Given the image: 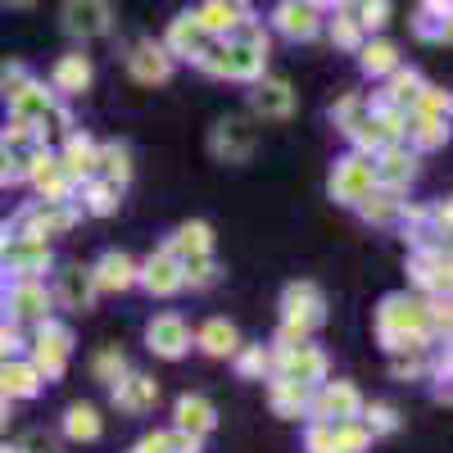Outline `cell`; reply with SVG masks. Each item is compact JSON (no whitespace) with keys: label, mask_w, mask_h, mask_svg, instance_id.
<instances>
[{"label":"cell","mask_w":453,"mask_h":453,"mask_svg":"<svg viewBox=\"0 0 453 453\" xmlns=\"http://www.w3.org/2000/svg\"><path fill=\"white\" fill-rule=\"evenodd\" d=\"M209 73H218V78H258L263 73V50L245 46V42H232L226 50H218V59H200Z\"/></svg>","instance_id":"obj_9"},{"label":"cell","mask_w":453,"mask_h":453,"mask_svg":"<svg viewBox=\"0 0 453 453\" xmlns=\"http://www.w3.org/2000/svg\"><path fill=\"white\" fill-rule=\"evenodd\" d=\"M87 82H91V59L87 55H64L55 64V91L78 96V91H87Z\"/></svg>","instance_id":"obj_28"},{"label":"cell","mask_w":453,"mask_h":453,"mask_svg":"<svg viewBox=\"0 0 453 453\" xmlns=\"http://www.w3.org/2000/svg\"><path fill=\"white\" fill-rule=\"evenodd\" d=\"M10 313H14V318H42V322H46V313H50L46 286H42V281H19V286L10 290Z\"/></svg>","instance_id":"obj_24"},{"label":"cell","mask_w":453,"mask_h":453,"mask_svg":"<svg viewBox=\"0 0 453 453\" xmlns=\"http://www.w3.org/2000/svg\"><path fill=\"white\" fill-rule=\"evenodd\" d=\"M218 5H226V10H232V14H236L241 5H250V0H218Z\"/></svg>","instance_id":"obj_50"},{"label":"cell","mask_w":453,"mask_h":453,"mask_svg":"<svg viewBox=\"0 0 453 453\" xmlns=\"http://www.w3.org/2000/svg\"><path fill=\"white\" fill-rule=\"evenodd\" d=\"M136 453H168V431H155L136 444Z\"/></svg>","instance_id":"obj_48"},{"label":"cell","mask_w":453,"mask_h":453,"mask_svg":"<svg viewBox=\"0 0 453 453\" xmlns=\"http://www.w3.org/2000/svg\"><path fill=\"white\" fill-rule=\"evenodd\" d=\"M395 376H422V358H403V354H395Z\"/></svg>","instance_id":"obj_49"},{"label":"cell","mask_w":453,"mask_h":453,"mask_svg":"<svg viewBox=\"0 0 453 453\" xmlns=\"http://www.w3.org/2000/svg\"><path fill=\"white\" fill-rule=\"evenodd\" d=\"M10 109H14V119H19V123H46L50 113H55V96L27 78V82L10 96Z\"/></svg>","instance_id":"obj_17"},{"label":"cell","mask_w":453,"mask_h":453,"mask_svg":"<svg viewBox=\"0 0 453 453\" xmlns=\"http://www.w3.org/2000/svg\"><path fill=\"white\" fill-rule=\"evenodd\" d=\"M273 19H277V32L295 36V42H309V36L318 32V10H309L304 0H281Z\"/></svg>","instance_id":"obj_22"},{"label":"cell","mask_w":453,"mask_h":453,"mask_svg":"<svg viewBox=\"0 0 453 453\" xmlns=\"http://www.w3.org/2000/svg\"><path fill=\"white\" fill-rule=\"evenodd\" d=\"M10 263V268L23 277V281H32L36 273H46V263H50V250H46V241H32V236H19V241H10L5 245V254H0Z\"/></svg>","instance_id":"obj_15"},{"label":"cell","mask_w":453,"mask_h":453,"mask_svg":"<svg viewBox=\"0 0 453 453\" xmlns=\"http://www.w3.org/2000/svg\"><path fill=\"white\" fill-rule=\"evenodd\" d=\"M59 168L68 173V181H78V177H91V173H96V145H91L87 136H68Z\"/></svg>","instance_id":"obj_30"},{"label":"cell","mask_w":453,"mask_h":453,"mask_svg":"<svg viewBox=\"0 0 453 453\" xmlns=\"http://www.w3.org/2000/svg\"><path fill=\"white\" fill-rule=\"evenodd\" d=\"M395 68H399V50L390 42H372L363 50V73L367 78H381V73H395Z\"/></svg>","instance_id":"obj_36"},{"label":"cell","mask_w":453,"mask_h":453,"mask_svg":"<svg viewBox=\"0 0 453 453\" xmlns=\"http://www.w3.org/2000/svg\"><path fill=\"white\" fill-rule=\"evenodd\" d=\"M309 412L318 422H358V412H363V395L349 386V381H322L318 395L309 399Z\"/></svg>","instance_id":"obj_3"},{"label":"cell","mask_w":453,"mask_h":453,"mask_svg":"<svg viewBox=\"0 0 453 453\" xmlns=\"http://www.w3.org/2000/svg\"><path fill=\"white\" fill-rule=\"evenodd\" d=\"M372 173H376V186H390V191H399V186L418 173V155H408V150H399V145H386L381 159L372 164Z\"/></svg>","instance_id":"obj_18"},{"label":"cell","mask_w":453,"mask_h":453,"mask_svg":"<svg viewBox=\"0 0 453 453\" xmlns=\"http://www.w3.org/2000/svg\"><path fill=\"white\" fill-rule=\"evenodd\" d=\"M91 372H96V381H119V376H127V358H123V349H100L96 354V363H91Z\"/></svg>","instance_id":"obj_40"},{"label":"cell","mask_w":453,"mask_h":453,"mask_svg":"<svg viewBox=\"0 0 453 453\" xmlns=\"http://www.w3.org/2000/svg\"><path fill=\"white\" fill-rule=\"evenodd\" d=\"M376 191V173H372V159L363 155H349V159H340L335 173H331V196L340 204H358L363 196Z\"/></svg>","instance_id":"obj_5"},{"label":"cell","mask_w":453,"mask_h":453,"mask_svg":"<svg viewBox=\"0 0 453 453\" xmlns=\"http://www.w3.org/2000/svg\"><path fill=\"white\" fill-rule=\"evenodd\" d=\"M386 14H390L386 0H363V14H358L354 23H358V27H381V23H386Z\"/></svg>","instance_id":"obj_45"},{"label":"cell","mask_w":453,"mask_h":453,"mask_svg":"<svg viewBox=\"0 0 453 453\" xmlns=\"http://www.w3.org/2000/svg\"><path fill=\"white\" fill-rule=\"evenodd\" d=\"M5 5H32V0H5Z\"/></svg>","instance_id":"obj_52"},{"label":"cell","mask_w":453,"mask_h":453,"mask_svg":"<svg viewBox=\"0 0 453 453\" xmlns=\"http://www.w3.org/2000/svg\"><path fill=\"white\" fill-rule=\"evenodd\" d=\"M127 68H132L136 82H164L173 73V55L164 46H155V42H136L132 55H127Z\"/></svg>","instance_id":"obj_14"},{"label":"cell","mask_w":453,"mask_h":453,"mask_svg":"<svg viewBox=\"0 0 453 453\" xmlns=\"http://www.w3.org/2000/svg\"><path fill=\"white\" fill-rule=\"evenodd\" d=\"M173 418H177V431L196 435V440L218 426V412H213V403H209L204 395H181L177 408H173Z\"/></svg>","instance_id":"obj_16"},{"label":"cell","mask_w":453,"mask_h":453,"mask_svg":"<svg viewBox=\"0 0 453 453\" xmlns=\"http://www.w3.org/2000/svg\"><path fill=\"white\" fill-rule=\"evenodd\" d=\"M309 453H331V426L326 422H318L309 431Z\"/></svg>","instance_id":"obj_47"},{"label":"cell","mask_w":453,"mask_h":453,"mask_svg":"<svg viewBox=\"0 0 453 453\" xmlns=\"http://www.w3.org/2000/svg\"><path fill=\"white\" fill-rule=\"evenodd\" d=\"M73 209H64V200H46V204H36L19 218V236H32V241H42L46 232H68L73 226Z\"/></svg>","instance_id":"obj_11"},{"label":"cell","mask_w":453,"mask_h":453,"mask_svg":"<svg viewBox=\"0 0 453 453\" xmlns=\"http://www.w3.org/2000/svg\"><path fill=\"white\" fill-rule=\"evenodd\" d=\"M113 209H119V186H113V181H96V186H87V213L104 218V213H113Z\"/></svg>","instance_id":"obj_39"},{"label":"cell","mask_w":453,"mask_h":453,"mask_svg":"<svg viewBox=\"0 0 453 453\" xmlns=\"http://www.w3.org/2000/svg\"><path fill=\"white\" fill-rule=\"evenodd\" d=\"M363 426H367V435H390V431L399 426V412H395L390 403H372V408H367V422H363Z\"/></svg>","instance_id":"obj_41"},{"label":"cell","mask_w":453,"mask_h":453,"mask_svg":"<svg viewBox=\"0 0 453 453\" xmlns=\"http://www.w3.org/2000/svg\"><path fill=\"white\" fill-rule=\"evenodd\" d=\"M376 326H381V340H395V335H426L431 318H426L422 299L390 295L386 304H381V313H376Z\"/></svg>","instance_id":"obj_2"},{"label":"cell","mask_w":453,"mask_h":453,"mask_svg":"<svg viewBox=\"0 0 453 453\" xmlns=\"http://www.w3.org/2000/svg\"><path fill=\"white\" fill-rule=\"evenodd\" d=\"M145 345H150V354H159V358H181L186 349H191V326H186L177 313H159L155 322L145 326Z\"/></svg>","instance_id":"obj_8"},{"label":"cell","mask_w":453,"mask_h":453,"mask_svg":"<svg viewBox=\"0 0 453 453\" xmlns=\"http://www.w3.org/2000/svg\"><path fill=\"white\" fill-rule=\"evenodd\" d=\"M96 168L104 173V181L123 186V181L132 177V150H127V145H100V150H96Z\"/></svg>","instance_id":"obj_33"},{"label":"cell","mask_w":453,"mask_h":453,"mask_svg":"<svg viewBox=\"0 0 453 453\" xmlns=\"http://www.w3.org/2000/svg\"><path fill=\"white\" fill-rule=\"evenodd\" d=\"M64 435H68V440H82V444L100 440V412H96L91 403H73V408L64 412Z\"/></svg>","instance_id":"obj_32"},{"label":"cell","mask_w":453,"mask_h":453,"mask_svg":"<svg viewBox=\"0 0 453 453\" xmlns=\"http://www.w3.org/2000/svg\"><path fill=\"white\" fill-rule=\"evenodd\" d=\"M36 390H42V376H36L32 363H5V367H0V395L32 399Z\"/></svg>","instance_id":"obj_26"},{"label":"cell","mask_w":453,"mask_h":453,"mask_svg":"<svg viewBox=\"0 0 453 453\" xmlns=\"http://www.w3.org/2000/svg\"><path fill=\"white\" fill-rule=\"evenodd\" d=\"M412 277H418L422 286H431V290H444L449 286V258H444V250L440 245L418 250V258H412Z\"/></svg>","instance_id":"obj_27"},{"label":"cell","mask_w":453,"mask_h":453,"mask_svg":"<svg viewBox=\"0 0 453 453\" xmlns=\"http://www.w3.org/2000/svg\"><path fill=\"white\" fill-rule=\"evenodd\" d=\"M168 55H191V59H200V50H204V32L191 23V14H181V19H173V27H168V46H164Z\"/></svg>","instance_id":"obj_29"},{"label":"cell","mask_w":453,"mask_h":453,"mask_svg":"<svg viewBox=\"0 0 453 453\" xmlns=\"http://www.w3.org/2000/svg\"><path fill=\"white\" fill-rule=\"evenodd\" d=\"M55 295H59V304H64V309L87 313V309H91V299H96V281H91V273H82V268H64L59 281H55Z\"/></svg>","instance_id":"obj_19"},{"label":"cell","mask_w":453,"mask_h":453,"mask_svg":"<svg viewBox=\"0 0 453 453\" xmlns=\"http://www.w3.org/2000/svg\"><path fill=\"white\" fill-rule=\"evenodd\" d=\"M209 250H213V232H209L204 222H186V226H177L173 241L164 245V254H168V258H177V263L200 258V254H209Z\"/></svg>","instance_id":"obj_20"},{"label":"cell","mask_w":453,"mask_h":453,"mask_svg":"<svg viewBox=\"0 0 453 453\" xmlns=\"http://www.w3.org/2000/svg\"><path fill=\"white\" fill-rule=\"evenodd\" d=\"M10 453H59V444H55L46 431H27V435H23V444H19V449H10Z\"/></svg>","instance_id":"obj_44"},{"label":"cell","mask_w":453,"mask_h":453,"mask_svg":"<svg viewBox=\"0 0 453 453\" xmlns=\"http://www.w3.org/2000/svg\"><path fill=\"white\" fill-rule=\"evenodd\" d=\"M23 82H27V68L23 64H5V68H0V91H5V96H14Z\"/></svg>","instance_id":"obj_46"},{"label":"cell","mask_w":453,"mask_h":453,"mask_svg":"<svg viewBox=\"0 0 453 453\" xmlns=\"http://www.w3.org/2000/svg\"><path fill=\"white\" fill-rule=\"evenodd\" d=\"M213 281H218V263H213V254H200V258H186V263H181V286L204 290V286H213Z\"/></svg>","instance_id":"obj_38"},{"label":"cell","mask_w":453,"mask_h":453,"mask_svg":"<svg viewBox=\"0 0 453 453\" xmlns=\"http://www.w3.org/2000/svg\"><path fill=\"white\" fill-rule=\"evenodd\" d=\"M277 363H281L286 381H299V386H322L326 381V354L313 349V345H286L277 354Z\"/></svg>","instance_id":"obj_7"},{"label":"cell","mask_w":453,"mask_h":453,"mask_svg":"<svg viewBox=\"0 0 453 453\" xmlns=\"http://www.w3.org/2000/svg\"><path fill=\"white\" fill-rule=\"evenodd\" d=\"M0 412H5V395H0Z\"/></svg>","instance_id":"obj_53"},{"label":"cell","mask_w":453,"mask_h":453,"mask_svg":"<svg viewBox=\"0 0 453 453\" xmlns=\"http://www.w3.org/2000/svg\"><path fill=\"white\" fill-rule=\"evenodd\" d=\"M304 5H309V10H318V5H326V0H304Z\"/></svg>","instance_id":"obj_51"},{"label":"cell","mask_w":453,"mask_h":453,"mask_svg":"<svg viewBox=\"0 0 453 453\" xmlns=\"http://www.w3.org/2000/svg\"><path fill=\"white\" fill-rule=\"evenodd\" d=\"M232 358H236V372L241 376H263V372H268V363H273L263 349H236Z\"/></svg>","instance_id":"obj_42"},{"label":"cell","mask_w":453,"mask_h":453,"mask_svg":"<svg viewBox=\"0 0 453 453\" xmlns=\"http://www.w3.org/2000/svg\"><path fill=\"white\" fill-rule=\"evenodd\" d=\"M0 453H10V449H5V444H0Z\"/></svg>","instance_id":"obj_54"},{"label":"cell","mask_w":453,"mask_h":453,"mask_svg":"<svg viewBox=\"0 0 453 453\" xmlns=\"http://www.w3.org/2000/svg\"><path fill=\"white\" fill-rule=\"evenodd\" d=\"M358 36H363V27H358V23H354L349 14H340V19L331 23V42H335V46L354 50V46H358Z\"/></svg>","instance_id":"obj_43"},{"label":"cell","mask_w":453,"mask_h":453,"mask_svg":"<svg viewBox=\"0 0 453 453\" xmlns=\"http://www.w3.org/2000/svg\"><path fill=\"white\" fill-rule=\"evenodd\" d=\"M68 349H73V335L68 326L59 322H42V331H36V354H32V367L42 381H55V376H64V363H68Z\"/></svg>","instance_id":"obj_4"},{"label":"cell","mask_w":453,"mask_h":453,"mask_svg":"<svg viewBox=\"0 0 453 453\" xmlns=\"http://www.w3.org/2000/svg\"><path fill=\"white\" fill-rule=\"evenodd\" d=\"M254 113H263V119H290L295 113V91L286 82H263L254 91Z\"/></svg>","instance_id":"obj_25"},{"label":"cell","mask_w":453,"mask_h":453,"mask_svg":"<svg viewBox=\"0 0 453 453\" xmlns=\"http://www.w3.org/2000/svg\"><path fill=\"white\" fill-rule=\"evenodd\" d=\"M281 313H286V326H281V349L286 345H304V335L322 322V295L313 281H295L286 286L281 295Z\"/></svg>","instance_id":"obj_1"},{"label":"cell","mask_w":453,"mask_h":453,"mask_svg":"<svg viewBox=\"0 0 453 453\" xmlns=\"http://www.w3.org/2000/svg\"><path fill=\"white\" fill-rule=\"evenodd\" d=\"M109 0H64V27L73 32V36H100V32H109Z\"/></svg>","instance_id":"obj_10"},{"label":"cell","mask_w":453,"mask_h":453,"mask_svg":"<svg viewBox=\"0 0 453 453\" xmlns=\"http://www.w3.org/2000/svg\"><path fill=\"white\" fill-rule=\"evenodd\" d=\"M136 281H141L150 295H177V290H181V263L159 250L155 258H145L141 268H136Z\"/></svg>","instance_id":"obj_13"},{"label":"cell","mask_w":453,"mask_h":453,"mask_svg":"<svg viewBox=\"0 0 453 453\" xmlns=\"http://www.w3.org/2000/svg\"><path fill=\"white\" fill-rule=\"evenodd\" d=\"M354 209H358L367 222H395L399 209H403V200H399V191H372V196H363Z\"/></svg>","instance_id":"obj_34"},{"label":"cell","mask_w":453,"mask_h":453,"mask_svg":"<svg viewBox=\"0 0 453 453\" xmlns=\"http://www.w3.org/2000/svg\"><path fill=\"white\" fill-rule=\"evenodd\" d=\"M273 408H277V418H299V412H309V386H299V381H273Z\"/></svg>","instance_id":"obj_31"},{"label":"cell","mask_w":453,"mask_h":453,"mask_svg":"<svg viewBox=\"0 0 453 453\" xmlns=\"http://www.w3.org/2000/svg\"><path fill=\"white\" fill-rule=\"evenodd\" d=\"M191 23H196L204 36H218V32H236V27H241V19H236L232 10H226V5H218V0H209L204 10H196V14H191Z\"/></svg>","instance_id":"obj_35"},{"label":"cell","mask_w":453,"mask_h":453,"mask_svg":"<svg viewBox=\"0 0 453 453\" xmlns=\"http://www.w3.org/2000/svg\"><path fill=\"white\" fill-rule=\"evenodd\" d=\"M254 127L245 123V119H226V123H218L213 127V136H209V150L222 159V164H245L250 155H254Z\"/></svg>","instance_id":"obj_6"},{"label":"cell","mask_w":453,"mask_h":453,"mask_svg":"<svg viewBox=\"0 0 453 453\" xmlns=\"http://www.w3.org/2000/svg\"><path fill=\"white\" fill-rule=\"evenodd\" d=\"M196 345H200L204 354H213V358H232V354L241 349V331L226 322V318H209V322L200 326V335H196Z\"/></svg>","instance_id":"obj_21"},{"label":"cell","mask_w":453,"mask_h":453,"mask_svg":"<svg viewBox=\"0 0 453 453\" xmlns=\"http://www.w3.org/2000/svg\"><path fill=\"white\" fill-rule=\"evenodd\" d=\"M91 281H96V290H127L136 281V263L127 254H104L91 268Z\"/></svg>","instance_id":"obj_23"},{"label":"cell","mask_w":453,"mask_h":453,"mask_svg":"<svg viewBox=\"0 0 453 453\" xmlns=\"http://www.w3.org/2000/svg\"><path fill=\"white\" fill-rule=\"evenodd\" d=\"M113 403H119L123 412H132V418H141V412H150V408L159 403V381L127 372V376H119V381H113Z\"/></svg>","instance_id":"obj_12"},{"label":"cell","mask_w":453,"mask_h":453,"mask_svg":"<svg viewBox=\"0 0 453 453\" xmlns=\"http://www.w3.org/2000/svg\"><path fill=\"white\" fill-rule=\"evenodd\" d=\"M408 127V136L412 141H418L422 150H431V145H444V127H440V119H435V113H412V119H403Z\"/></svg>","instance_id":"obj_37"}]
</instances>
